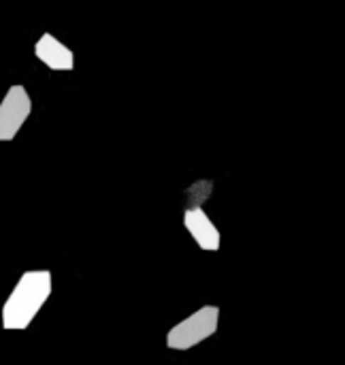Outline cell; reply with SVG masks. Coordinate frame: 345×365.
I'll return each instance as SVG.
<instances>
[{
    "label": "cell",
    "mask_w": 345,
    "mask_h": 365,
    "mask_svg": "<svg viewBox=\"0 0 345 365\" xmlns=\"http://www.w3.org/2000/svg\"><path fill=\"white\" fill-rule=\"evenodd\" d=\"M53 291V276L47 269L23 272L2 306V329L23 331L36 319Z\"/></svg>",
    "instance_id": "cell-1"
},
{
    "label": "cell",
    "mask_w": 345,
    "mask_h": 365,
    "mask_svg": "<svg viewBox=\"0 0 345 365\" xmlns=\"http://www.w3.org/2000/svg\"><path fill=\"white\" fill-rule=\"evenodd\" d=\"M32 101L28 90L21 83H15L6 90L4 98L0 101V143L13 141L26 120L30 118Z\"/></svg>",
    "instance_id": "cell-3"
},
{
    "label": "cell",
    "mask_w": 345,
    "mask_h": 365,
    "mask_svg": "<svg viewBox=\"0 0 345 365\" xmlns=\"http://www.w3.org/2000/svg\"><path fill=\"white\" fill-rule=\"evenodd\" d=\"M220 323V308L218 306H203L192 312L188 319L177 323L166 334V346L171 351H190L201 342L216 336Z\"/></svg>",
    "instance_id": "cell-2"
},
{
    "label": "cell",
    "mask_w": 345,
    "mask_h": 365,
    "mask_svg": "<svg viewBox=\"0 0 345 365\" xmlns=\"http://www.w3.org/2000/svg\"><path fill=\"white\" fill-rule=\"evenodd\" d=\"M34 56L51 71H73L75 68V53L53 34L43 32L41 38L34 43Z\"/></svg>",
    "instance_id": "cell-5"
},
{
    "label": "cell",
    "mask_w": 345,
    "mask_h": 365,
    "mask_svg": "<svg viewBox=\"0 0 345 365\" xmlns=\"http://www.w3.org/2000/svg\"><path fill=\"white\" fill-rule=\"evenodd\" d=\"M184 227L192 235V240L196 242V246L201 250H207V252H218L220 250L222 235H220L218 227L213 225V220L207 216V212L203 207H186Z\"/></svg>",
    "instance_id": "cell-4"
},
{
    "label": "cell",
    "mask_w": 345,
    "mask_h": 365,
    "mask_svg": "<svg viewBox=\"0 0 345 365\" xmlns=\"http://www.w3.org/2000/svg\"><path fill=\"white\" fill-rule=\"evenodd\" d=\"M211 192H213V182L211 180H198V182H194L186 190L188 207H203V203L211 199Z\"/></svg>",
    "instance_id": "cell-6"
}]
</instances>
